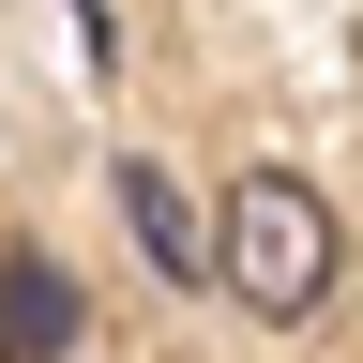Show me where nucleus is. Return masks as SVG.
<instances>
[{"label": "nucleus", "mask_w": 363, "mask_h": 363, "mask_svg": "<svg viewBox=\"0 0 363 363\" xmlns=\"http://www.w3.org/2000/svg\"><path fill=\"white\" fill-rule=\"evenodd\" d=\"M212 272H227L257 318H318V303H333V272H348L333 197H318V182H288V167H257L242 197L212 212Z\"/></svg>", "instance_id": "f257e3e1"}, {"label": "nucleus", "mask_w": 363, "mask_h": 363, "mask_svg": "<svg viewBox=\"0 0 363 363\" xmlns=\"http://www.w3.org/2000/svg\"><path fill=\"white\" fill-rule=\"evenodd\" d=\"M76 318H91V303H76L61 257H0V363H61Z\"/></svg>", "instance_id": "f03ea898"}, {"label": "nucleus", "mask_w": 363, "mask_h": 363, "mask_svg": "<svg viewBox=\"0 0 363 363\" xmlns=\"http://www.w3.org/2000/svg\"><path fill=\"white\" fill-rule=\"evenodd\" d=\"M121 227H136V257H152L167 288H197V272H212V212L182 197L167 167H121Z\"/></svg>", "instance_id": "7ed1b4c3"}]
</instances>
